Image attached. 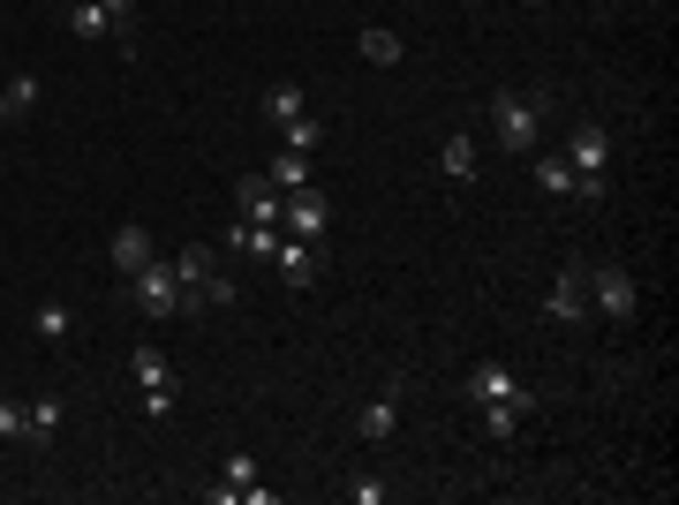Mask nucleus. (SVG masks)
Segmentation results:
<instances>
[{
    "mask_svg": "<svg viewBox=\"0 0 679 505\" xmlns=\"http://www.w3.org/2000/svg\"><path fill=\"white\" fill-rule=\"evenodd\" d=\"M566 167H574V197H589V204H604V167H612V136L596 122H582L574 136H566Z\"/></svg>",
    "mask_w": 679,
    "mask_h": 505,
    "instance_id": "nucleus-1",
    "label": "nucleus"
},
{
    "mask_svg": "<svg viewBox=\"0 0 679 505\" xmlns=\"http://www.w3.org/2000/svg\"><path fill=\"white\" fill-rule=\"evenodd\" d=\"M491 128L506 151H536V128H544V98L536 91H499L491 98Z\"/></svg>",
    "mask_w": 679,
    "mask_h": 505,
    "instance_id": "nucleus-2",
    "label": "nucleus"
},
{
    "mask_svg": "<svg viewBox=\"0 0 679 505\" xmlns=\"http://www.w3.org/2000/svg\"><path fill=\"white\" fill-rule=\"evenodd\" d=\"M128 295H136V309H144L152 325H159V317H174V309H181V280H174L167 256H152L144 272H128Z\"/></svg>",
    "mask_w": 679,
    "mask_h": 505,
    "instance_id": "nucleus-3",
    "label": "nucleus"
},
{
    "mask_svg": "<svg viewBox=\"0 0 679 505\" xmlns=\"http://www.w3.org/2000/svg\"><path fill=\"white\" fill-rule=\"evenodd\" d=\"M280 227H288L295 242H325V234H333V204H325V189H317V181L295 189V197L280 204Z\"/></svg>",
    "mask_w": 679,
    "mask_h": 505,
    "instance_id": "nucleus-4",
    "label": "nucleus"
},
{
    "mask_svg": "<svg viewBox=\"0 0 679 505\" xmlns=\"http://www.w3.org/2000/svg\"><path fill=\"white\" fill-rule=\"evenodd\" d=\"M589 309H596V317H612V325L635 317V280H627V264H596V272H589Z\"/></svg>",
    "mask_w": 679,
    "mask_h": 505,
    "instance_id": "nucleus-5",
    "label": "nucleus"
},
{
    "mask_svg": "<svg viewBox=\"0 0 679 505\" xmlns=\"http://www.w3.org/2000/svg\"><path fill=\"white\" fill-rule=\"evenodd\" d=\"M544 309H552L558 325H582V317H589V272H582V264H566V272L552 280V302H544Z\"/></svg>",
    "mask_w": 679,
    "mask_h": 505,
    "instance_id": "nucleus-6",
    "label": "nucleus"
},
{
    "mask_svg": "<svg viewBox=\"0 0 679 505\" xmlns=\"http://www.w3.org/2000/svg\"><path fill=\"white\" fill-rule=\"evenodd\" d=\"M280 189L264 181V173H250V181H234V219H257V227H280Z\"/></svg>",
    "mask_w": 679,
    "mask_h": 505,
    "instance_id": "nucleus-7",
    "label": "nucleus"
},
{
    "mask_svg": "<svg viewBox=\"0 0 679 505\" xmlns=\"http://www.w3.org/2000/svg\"><path fill=\"white\" fill-rule=\"evenodd\" d=\"M167 264H174V280H181V309H189V295L219 272V250L212 242H181V256H167Z\"/></svg>",
    "mask_w": 679,
    "mask_h": 505,
    "instance_id": "nucleus-8",
    "label": "nucleus"
},
{
    "mask_svg": "<svg viewBox=\"0 0 679 505\" xmlns=\"http://www.w3.org/2000/svg\"><path fill=\"white\" fill-rule=\"evenodd\" d=\"M536 415V392H513V400H483V438H513L521 422Z\"/></svg>",
    "mask_w": 679,
    "mask_h": 505,
    "instance_id": "nucleus-9",
    "label": "nucleus"
},
{
    "mask_svg": "<svg viewBox=\"0 0 679 505\" xmlns=\"http://www.w3.org/2000/svg\"><path fill=\"white\" fill-rule=\"evenodd\" d=\"M272 264H280L288 287H317V242H295V234H288V242L272 250Z\"/></svg>",
    "mask_w": 679,
    "mask_h": 505,
    "instance_id": "nucleus-10",
    "label": "nucleus"
},
{
    "mask_svg": "<svg viewBox=\"0 0 679 505\" xmlns=\"http://www.w3.org/2000/svg\"><path fill=\"white\" fill-rule=\"evenodd\" d=\"M355 430H363L370 445H378V438H393V430H400V378H393V385H385V392H378V400H370V408L355 415Z\"/></svg>",
    "mask_w": 679,
    "mask_h": 505,
    "instance_id": "nucleus-11",
    "label": "nucleus"
},
{
    "mask_svg": "<svg viewBox=\"0 0 679 505\" xmlns=\"http://www.w3.org/2000/svg\"><path fill=\"white\" fill-rule=\"evenodd\" d=\"M264 181H272L280 197L310 189V181H317V173H310V151H288V144H280V151H272V167H264Z\"/></svg>",
    "mask_w": 679,
    "mask_h": 505,
    "instance_id": "nucleus-12",
    "label": "nucleus"
},
{
    "mask_svg": "<svg viewBox=\"0 0 679 505\" xmlns=\"http://www.w3.org/2000/svg\"><path fill=\"white\" fill-rule=\"evenodd\" d=\"M513 392H529V385L513 378V370H499V362L468 370V400H476V408H483V400H513Z\"/></svg>",
    "mask_w": 679,
    "mask_h": 505,
    "instance_id": "nucleus-13",
    "label": "nucleus"
},
{
    "mask_svg": "<svg viewBox=\"0 0 679 505\" xmlns=\"http://www.w3.org/2000/svg\"><path fill=\"white\" fill-rule=\"evenodd\" d=\"M152 256H159V250H152V234H144V227L128 219L122 234H114V272H122V280H128V272H144Z\"/></svg>",
    "mask_w": 679,
    "mask_h": 505,
    "instance_id": "nucleus-14",
    "label": "nucleus"
},
{
    "mask_svg": "<svg viewBox=\"0 0 679 505\" xmlns=\"http://www.w3.org/2000/svg\"><path fill=\"white\" fill-rule=\"evenodd\" d=\"M69 31H76L84 45H98V39H122V31H114V15H106L98 0H69Z\"/></svg>",
    "mask_w": 679,
    "mask_h": 505,
    "instance_id": "nucleus-15",
    "label": "nucleus"
},
{
    "mask_svg": "<svg viewBox=\"0 0 679 505\" xmlns=\"http://www.w3.org/2000/svg\"><path fill=\"white\" fill-rule=\"evenodd\" d=\"M227 242H234L242 256H264V264H272V250L288 242V227H257V219H234V234H227Z\"/></svg>",
    "mask_w": 679,
    "mask_h": 505,
    "instance_id": "nucleus-16",
    "label": "nucleus"
},
{
    "mask_svg": "<svg viewBox=\"0 0 679 505\" xmlns=\"http://www.w3.org/2000/svg\"><path fill=\"white\" fill-rule=\"evenodd\" d=\"M23 438H31V445H53V438H61V400H31V408H23Z\"/></svg>",
    "mask_w": 679,
    "mask_h": 505,
    "instance_id": "nucleus-17",
    "label": "nucleus"
},
{
    "mask_svg": "<svg viewBox=\"0 0 679 505\" xmlns=\"http://www.w3.org/2000/svg\"><path fill=\"white\" fill-rule=\"evenodd\" d=\"M128 370H136V385H144V392H152V385H174V362L159 355V347H152V339L128 355Z\"/></svg>",
    "mask_w": 679,
    "mask_h": 505,
    "instance_id": "nucleus-18",
    "label": "nucleus"
},
{
    "mask_svg": "<svg viewBox=\"0 0 679 505\" xmlns=\"http://www.w3.org/2000/svg\"><path fill=\"white\" fill-rule=\"evenodd\" d=\"M438 167H446V181H476V144H468V136H446V144H438Z\"/></svg>",
    "mask_w": 679,
    "mask_h": 505,
    "instance_id": "nucleus-19",
    "label": "nucleus"
},
{
    "mask_svg": "<svg viewBox=\"0 0 679 505\" xmlns=\"http://www.w3.org/2000/svg\"><path fill=\"white\" fill-rule=\"evenodd\" d=\"M536 181H544V197H574V167H566V151H544V159H536Z\"/></svg>",
    "mask_w": 679,
    "mask_h": 505,
    "instance_id": "nucleus-20",
    "label": "nucleus"
},
{
    "mask_svg": "<svg viewBox=\"0 0 679 505\" xmlns=\"http://www.w3.org/2000/svg\"><path fill=\"white\" fill-rule=\"evenodd\" d=\"M31 325H39V339H69V333H76V309H69V302H39Z\"/></svg>",
    "mask_w": 679,
    "mask_h": 505,
    "instance_id": "nucleus-21",
    "label": "nucleus"
},
{
    "mask_svg": "<svg viewBox=\"0 0 679 505\" xmlns=\"http://www.w3.org/2000/svg\"><path fill=\"white\" fill-rule=\"evenodd\" d=\"M363 61H378V69H393V61H400V31H385V23H370V31H363Z\"/></svg>",
    "mask_w": 679,
    "mask_h": 505,
    "instance_id": "nucleus-22",
    "label": "nucleus"
},
{
    "mask_svg": "<svg viewBox=\"0 0 679 505\" xmlns=\"http://www.w3.org/2000/svg\"><path fill=\"white\" fill-rule=\"evenodd\" d=\"M302 114V84H272L264 91V122H295Z\"/></svg>",
    "mask_w": 679,
    "mask_h": 505,
    "instance_id": "nucleus-23",
    "label": "nucleus"
},
{
    "mask_svg": "<svg viewBox=\"0 0 679 505\" xmlns=\"http://www.w3.org/2000/svg\"><path fill=\"white\" fill-rule=\"evenodd\" d=\"M280 144H288V151H317V144H325V128L310 122V114H295V122H280Z\"/></svg>",
    "mask_w": 679,
    "mask_h": 505,
    "instance_id": "nucleus-24",
    "label": "nucleus"
},
{
    "mask_svg": "<svg viewBox=\"0 0 679 505\" xmlns=\"http://www.w3.org/2000/svg\"><path fill=\"white\" fill-rule=\"evenodd\" d=\"M340 498H347V505H378L385 483H378V475H355V483H340Z\"/></svg>",
    "mask_w": 679,
    "mask_h": 505,
    "instance_id": "nucleus-25",
    "label": "nucleus"
},
{
    "mask_svg": "<svg viewBox=\"0 0 679 505\" xmlns=\"http://www.w3.org/2000/svg\"><path fill=\"white\" fill-rule=\"evenodd\" d=\"M8 106L31 114V106H39V76H8Z\"/></svg>",
    "mask_w": 679,
    "mask_h": 505,
    "instance_id": "nucleus-26",
    "label": "nucleus"
},
{
    "mask_svg": "<svg viewBox=\"0 0 679 505\" xmlns=\"http://www.w3.org/2000/svg\"><path fill=\"white\" fill-rule=\"evenodd\" d=\"M174 400H181L174 385H152V392H144V415H174Z\"/></svg>",
    "mask_w": 679,
    "mask_h": 505,
    "instance_id": "nucleus-27",
    "label": "nucleus"
},
{
    "mask_svg": "<svg viewBox=\"0 0 679 505\" xmlns=\"http://www.w3.org/2000/svg\"><path fill=\"white\" fill-rule=\"evenodd\" d=\"M106 15H114V31H122V45H128V23H136V0H98Z\"/></svg>",
    "mask_w": 679,
    "mask_h": 505,
    "instance_id": "nucleus-28",
    "label": "nucleus"
},
{
    "mask_svg": "<svg viewBox=\"0 0 679 505\" xmlns=\"http://www.w3.org/2000/svg\"><path fill=\"white\" fill-rule=\"evenodd\" d=\"M0 438H23V408L15 400H0Z\"/></svg>",
    "mask_w": 679,
    "mask_h": 505,
    "instance_id": "nucleus-29",
    "label": "nucleus"
},
{
    "mask_svg": "<svg viewBox=\"0 0 679 505\" xmlns=\"http://www.w3.org/2000/svg\"><path fill=\"white\" fill-rule=\"evenodd\" d=\"M0 122H15V106H8V84H0Z\"/></svg>",
    "mask_w": 679,
    "mask_h": 505,
    "instance_id": "nucleus-30",
    "label": "nucleus"
}]
</instances>
